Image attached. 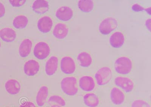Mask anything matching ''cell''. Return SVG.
Wrapping results in <instances>:
<instances>
[{
    "mask_svg": "<svg viewBox=\"0 0 151 107\" xmlns=\"http://www.w3.org/2000/svg\"><path fill=\"white\" fill-rule=\"evenodd\" d=\"M114 69L117 73L121 75H127L131 72L133 64L131 60L126 56H122L116 60Z\"/></svg>",
    "mask_w": 151,
    "mask_h": 107,
    "instance_id": "cell-1",
    "label": "cell"
},
{
    "mask_svg": "<svg viewBox=\"0 0 151 107\" xmlns=\"http://www.w3.org/2000/svg\"><path fill=\"white\" fill-rule=\"evenodd\" d=\"M60 85L62 91L68 96H74L78 93L77 80L75 77H65L62 80Z\"/></svg>",
    "mask_w": 151,
    "mask_h": 107,
    "instance_id": "cell-2",
    "label": "cell"
},
{
    "mask_svg": "<svg viewBox=\"0 0 151 107\" xmlns=\"http://www.w3.org/2000/svg\"><path fill=\"white\" fill-rule=\"evenodd\" d=\"M94 78L97 85L103 86L108 84L112 78V72L111 68L108 66H104L97 71Z\"/></svg>",
    "mask_w": 151,
    "mask_h": 107,
    "instance_id": "cell-3",
    "label": "cell"
},
{
    "mask_svg": "<svg viewBox=\"0 0 151 107\" xmlns=\"http://www.w3.org/2000/svg\"><path fill=\"white\" fill-rule=\"evenodd\" d=\"M118 26L117 20L112 17H108L104 19L99 26L100 33L104 35H108L116 29Z\"/></svg>",
    "mask_w": 151,
    "mask_h": 107,
    "instance_id": "cell-4",
    "label": "cell"
},
{
    "mask_svg": "<svg viewBox=\"0 0 151 107\" xmlns=\"http://www.w3.org/2000/svg\"><path fill=\"white\" fill-rule=\"evenodd\" d=\"M50 53V49L49 45L44 41L38 43L34 49V55L39 60L45 59L49 55Z\"/></svg>",
    "mask_w": 151,
    "mask_h": 107,
    "instance_id": "cell-5",
    "label": "cell"
},
{
    "mask_svg": "<svg viewBox=\"0 0 151 107\" xmlns=\"http://www.w3.org/2000/svg\"><path fill=\"white\" fill-rule=\"evenodd\" d=\"M114 84L126 93L131 92L134 89V84L133 80L127 77L118 76L114 79Z\"/></svg>",
    "mask_w": 151,
    "mask_h": 107,
    "instance_id": "cell-6",
    "label": "cell"
},
{
    "mask_svg": "<svg viewBox=\"0 0 151 107\" xmlns=\"http://www.w3.org/2000/svg\"><path fill=\"white\" fill-rule=\"evenodd\" d=\"M60 68L65 74H71L75 73L76 66L73 59L69 56L63 57L60 62Z\"/></svg>",
    "mask_w": 151,
    "mask_h": 107,
    "instance_id": "cell-7",
    "label": "cell"
},
{
    "mask_svg": "<svg viewBox=\"0 0 151 107\" xmlns=\"http://www.w3.org/2000/svg\"><path fill=\"white\" fill-rule=\"evenodd\" d=\"M53 21L48 16H44L40 19L37 22V26L39 30L43 33H49L52 29Z\"/></svg>",
    "mask_w": 151,
    "mask_h": 107,
    "instance_id": "cell-8",
    "label": "cell"
},
{
    "mask_svg": "<svg viewBox=\"0 0 151 107\" xmlns=\"http://www.w3.org/2000/svg\"><path fill=\"white\" fill-rule=\"evenodd\" d=\"M55 15L57 18L60 21H68L73 17V11L69 6H63L56 10Z\"/></svg>",
    "mask_w": 151,
    "mask_h": 107,
    "instance_id": "cell-9",
    "label": "cell"
},
{
    "mask_svg": "<svg viewBox=\"0 0 151 107\" xmlns=\"http://www.w3.org/2000/svg\"><path fill=\"white\" fill-rule=\"evenodd\" d=\"M79 86L82 90L86 92H91L94 90L96 85L92 77L84 76L81 77L79 80Z\"/></svg>",
    "mask_w": 151,
    "mask_h": 107,
    "instance_id": "cell-10",
    "label": "cell"
},
{
    "mask_svg": "<svg viewBox=\"0 0 151 107\" xmlns=\"http://www.w3.org/2000/svg\"><path fill=\"white\" fill-rule=\"evenodd\" d=\"M40 64L35 60L31 59L27 61L24 66V72L28 76H33L38 73Z\"/></svg>",
    "mask_w": 151,
    "mask_h": 107,
    "instance_id": "cell-11",
    "label": "cell"
},
{
    "mask_svg": "<svg viewBox=\"0 0 151 107\" xmlns=\"http://www.w3.org/2000/svg\"><path fill=\"white\" fill-rule=\"evenodd\" d=\"M111 102L116 105H120L124 102L125 96L122 91L116 87L111 89L110 94Z\"/></svg>",
    "mask_w": 151,
    "mask_h": 107,
    "instance_id": "cell-12",
    "label": "cell"
},
{
    "mask_svg": "<svg viewBox=\"0 0 151 107\" xmlns=\"http://www.w3.org/2000/svg\"><path fill=\"white\" fill-rule=\"evenodd\" d=\"M69 29L68 26L64 23H59L55 25L52 34L57 39H64L68 34Z\"/></svg>",
    "mask_w": 151,
    "mask_h": 107,
    "instance_id": "cell-13",
    "label": "cell"
},
{
    "mask_svg": "<svg viewBox=\"0 0 151 107\" xmlns=\"http://www.w3.org/2000/svg\"><path fill=\"white\" fill-rule=\"evenodd\" d=\"M125 41L124 36L122 32L116 31L113 33L110 38V45L115 49H119L123 45Z\"/></svg>",
    "mask_w": 151,
    "mask_h": 107,
    "instance_id": "cell-14",
    "label": "cell"
},
{
    "mask_svg": "<svg viewBox=\"0 0 151 107\" xmlns=\"http://www.w3.org/2000/svg\"><path fill=\"white\" fill-rule=\"evenodd\" d=\"M0 38L5 42H12L17 38V33L12 28H3L0 30Z\"/></svg>",
    "mask_w": 151,
    "mask_h": 107,
    "instance_id": "cell-15",
    "label": "cell"
},
{
    "mask_svg": "<svg viewBox=\"0 0 151 107\" xmlns=\"http://www.w3.org/2000/svg\"><path fill=\"white\" fill-rule=\"evenodd\" d=\"M5 87L6 92L11 95H17L21 91V86L19 82L13 79L7 80L5 83Z\"/></svg>",
    "mask_w": 151,
    "mask_h": 107,
    "instance_id": "cell-16",
    "label": "cell"
},
{
    "mask_svg": "<svg viewBox=\"0 0 151 107\" xmlns=\"http://www.w3.org/2000/svg\"><path fill=\"white\" fill-rule=\"evenodd\" d=\"M32 9L35 13L42 14L49 10V4L48 1L45 0H36L33 3Z\"/></svg>",
    "mask_w": 151,
    "mask_h": 107,
    "instance_id": "cell-17",
    "label": "cell"
},
{
    "mask_svg": "<svg viewBox=\"0 0 151 107\" xmlns=\"http://www.w3.org/2000/svg\"><path fill=\"white\" fill-rule=\"evenodd\" d=\"M58 59L55 56H52L47 61L45 65V73L47 75L52 76L57 70Z\"/></svg>",
    "mask_w": 151,
    "mask_h": 107,
    "instance_id": "cell-18",
    "label": "cell"
},
{
    "mask_svg": "<svg viewBox=\"0 0 151 107\" xmlns=\"http://www.w3.org/2000/svg\"><path fill=\"white\" fill-rule=\"evenodd\" d=\"M32 46V43L30 39H24L22 41L19 48L20 56L23 58L28 57L30 54Z\"/></svg>",
    "mask_w": 151,
    "mask_h": 107,
    "instance_id": "cell-19",
    "label": "cell"
},
{
    "mask_svg": "<svg viewBox=\"0 0 151 107\" xmlns=\"http://www.w3.org/2000/svg\"><path fill=\"white\" fill-rule=\"evenodd\" d=\"M85 105L88 107H97L99 104V99L97 95L93 93H86L83 97Z\"/></svg>",
    "mask_w": 151,
    "mask_h": 107,
    "instance_id": "cell-20",
    "label": "cell"
},
{
    "mask_svg": "<svg viewBox=\"0 0 151 107\" xmlns=\"http://www.w3.org/2000/svg\"><path fill=\"white\" fill-rule=\"evenodd\" d=\"M77 60L80 66L88 68L91 65L93 59L91 55L86 52H82L78 55Z\"/></svg>",
    "mask_w": 151,
    "mask_h": 107,
    "instance_id": "cell-21",
    "label": "cell"
},
{
    "mask_svg": "<svg viewBox=\"0 0 151 107\" xmlns=\"http://www.w3.org/2000/svg\"><path fill=\"white\" fill-rule=\"evenodd\" d=\"M48 95V88L45 86H42L38 92L36 97V103L39 106L42 107L45 105Z\"/></svg>",
    "mask_w": 151,
    "mask_h": 107,
    "instance_id": "cell-22",
    "label": "cell"
},
{
    "mask_svg": "<svg viewBox=\"0 0 151 107\" xmlns=\"http://www.w3.org/2000/svg\"><path fill=\"white\" fill-rule=\"evenodd\" d=\"M27 17L23 15L17 16L13 19V25L16 29H24L28 24Z\"/></svg>",
    "mask_w": 151,
    "mask_h": 107,
    "instance_id": "cell-23",
    "label": "cell"
},
{
    "mask_svg": "<svg viewBox=\"0 0 151 107\" xmlns=\"http://www.w3.org/2000/svg\"><path fill=\"white\" fill-rule=\"evenodd\" d=\"M78 7L83 12L90 13L94 9V3L91 0H80L78 1Z\"/></svg>",
    "mask_w": 151,
    "mask_h": 107,
    "instance_id": "cell-24",
    "label": "cell"
},
{
    "mask_svg": "<svg viewBox=\"0 0 151 107\" xmlns=\"http://www.w3.org/2000/svg\"><path fill=\"white\" fill-rule=\"evenodd\" d=\"M48 103L51 106L63 107L65 106L66 102L63 97L59 96H52L50 97Z\"/></svg>",
    "mask_w": 151,
    "mask_h": 107,
    "instance_id": "cell-25",
    "label": "cell"
},
{
    "mask_svg": "<svg viewBox=\"0 0 151 107\" xmlns=\"http://www.w3.org/2000/svg\"><path fill=\"white\" fill-rule=\"evenodd\" d=\"M131 107H151L147 101L144 100L138 99L134 100L132 102Z\"/></svg>",
    "mask_w": 151,
    "mask_h": 107,
    "instance_id": "cell-26",
    "label": "cell"
},
{
    "mask_svg": "<svg viewBox=\"0 0 151 107\" xmlns=\"http://www.w3.org/2000/svg\"><path fill=\"white\" fill-rule=\"evenodd\" d=\"M132 10L135 12H140L145 11L148 13V14L150 15L149 13H149H150V7L145 9L142 6L138 4H134L132 6Z\"/></svg>",
    "mask_w": 151,
    "mask_h": 107,
    "instance_id": "cell-27",
    "label": "cell"
},
{
    "mask_svg": "<svg viewBox=\"0 0 151 107\" xmlns=\"http://www.w3.org/2000/svg\"><path fill=\"white\" fill-rule=\"evenodd\" d=\"M11 5L13 7H21L26 2L25 0H11L9 1Z\"/></svg>",
    "mask_w": 151,
    "mask_h": 107,
    "instance_id": "cell-28",
    "label": "cell"
},
{
    "mask_svg": "<svg viewBox=\"0 0 151 107\" xmlns=\"http://www.w3.org/2000/svg\"><path fill=\"white\" fill-rule=\"evenodd\" d=\"M20 107H36L33 103L27 101H25L21 104Z\"/></svg>",
    "mask_w": 151,
    "mask_h": 107,
    "instance_id": "cell-29",
    "label": "cell"
},
{
    "mask_svg": "<svg viewBox=\"0 0 151 107\" xmlns=\"http://www.w3.org/2000/svg\"><path fill=\"white\" fill-rule=\"evenodd\" d=\"M5 13V9L4 5L0 2V18L4 16Z\"/></svg>",
    "mask_w": 151,
    "mask_h": 107,
    "instance_id": "cell-30",
    "label": "cell"
},
{
    "mask_svg": "<svg viewBox=\"0 0 151 107\" xmlns=\"http://www.w3.org/2000/svg\"><path fill=\"white\" fill-rule=\"evenodd\" d=\"M151 19H148L145 21V24L147 29L150 32L151 31Z\"/></svg>",
    "mask_w": 151,
    "mask_h": 107,
    "instance_id": "cell-31",
    "label": "cell"
},
{
    "mask_svg": "<svg viewBox=\"0 0 151 107\" xmlns=\"http://www.w3.org/2000/svg\"><path fill=\"white\" fill-rule=\"evenodd\" d=\"M50 107H58V106H51Z\"/></svg>",
    "mask_w": 151,
    "mask_h": 107,
    "instance_id": "cell-32",
    "label": "cell"
},
{
    "mask_svg": "<svg viewBox=\"0 0 151 107\" xmlns=\"http://www.w3.org/2000/svg\"><path fill=\"white\" fill-rule=\"evenodd\" d=\"M1 41H0V49H1Z\"/></svg>",
    "mask_w": 151,
    "mask_h": 107,
    "instance_id": "cell-33",
    "label": "cell"
}]
</instances>
